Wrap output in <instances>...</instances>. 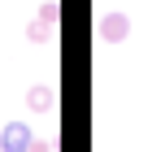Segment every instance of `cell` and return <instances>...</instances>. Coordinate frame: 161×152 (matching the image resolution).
Wrapping results in <instances>:
<instances>
[{"instance_id":"cell-2","label":"cell","mask_w":161,"mask_h":152,"mask_svg":"<svg viewBox=\"0 0 161 152\" xmlns=\"http://www.w3.org/2000/svg\"><path fill=\"white\" fill-rule=\"evenodd\" d=\"M126 35H131V18H126V13L113 9V13L100 18V39H105V44H122Z\"/></svg>"},{"instance_id":"cell-6","label":"cell","mask_w":161,"mask_h":152,"mask_svg":"<svg viewBox=\"0 0 161 152\" xmlns=\"http://www.w3.org/2000/svg\"><path fill=\"white\" fill-rule=\"evenodd\" d=\"M31 152H57V139H35Z\"/></svg>"},{"instance_id":"cell-4","label":"cell","mask_w":161,"mask_h":152,"mask_svg":"<svg viewBox=\"0 0 161 152\" xmlns=\"http://www.w3.org/2000/svg\"><path fill=\"white\" fill-rule=\"evenodd\" d=\"M39 22L48 26V30L61 22V4H57V0H44V4H39Z\"/></svg>"},{"instance_id":"cell-5","label":"cell","mask_w":161,"mask_h":152,"mask_svg":"<svg viewBox=\"0 0 161 152\" xmlns=\"http://www.w3.org/2000/svg\"><path fill=\"white\" fill-rule=\"evenodd\" d=\"M26 35H31V39H48V26H44V22H31Z\"/></svg>"},{"instance_id":"cell-3","label":"cell","mask_w":161,"mask_h":152,"mask_svg":"<svg viewBox=\"0 0 161 152\" xmlns=\"http://www.w3.org/2000/svg\"><path fill=\"white\" fill-rule=\"evenodd\" d=\"M26 104H31V113H53L57 109V91L48 87V83H35L26 91Z\"/></svg>"},{"instance_id":"cell-1","label":"cell","mask_w":161,"mask_h":152,"mask_svg":"<svg viewBox=\"0 0 161 152\" xmlns=\"http://www.w3.org/2000/svg\"><path fill=\"white\" fill-rule=\"evenodd\" d=\"M31 144H35V135L26 122H9L0 130V152H31Z\"/></svg>"}]
</instances>
